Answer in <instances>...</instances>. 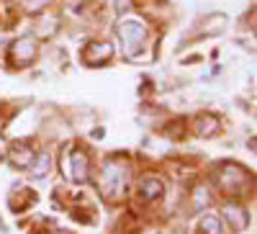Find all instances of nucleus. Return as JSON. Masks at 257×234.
Segmentation results:
<instances>
[{"instance_id": "f257e3e1", "label": "nucleus", "mask_w": 257, "mask_h": 234, "mask_svg": "<svg viewBox=\"0 0 257 234\" xmlns=\"http://www.w3.org/2000/svg\"><path fill=\"white\" fill-rule=\"evenodd\" d=\"M118 39H121V47H123L126 57H139V52L144 49L147 29L139 21H121L118 24Z\"/></svg>"}, {"instance_id": "f03ea898", "label": "nucleus", "mask_w": 257, "mask_h": 234, "mask_svg": "<svg viewBox=\"0 0 257 234\" xmlns=\"http://www.w3.org/2000/svg\"><path fill=\"white\" fill-rule=\"evenodd\" d=\"M126 167L118 162V160H111V162H105L103 167V173H100V190L108 198H118L123 193V188H126Z\"/></svg>"}, {"instance_id": "7ed1b4c3", "label": "nucleus", "mask_w": 257, "mask_h": 234, "mask_svg": "<svg viewBox=\"0 0 257 234\" xmlns=\"http://www.w3.org/2000/svg\"><path fill=\"white\" fill-rule=\"evenodd\" d=\"M247 183V173L242 167H234V165H229V167H224L221 170V188L224 190H229V193H234V196H239V190H242V185Z\"/></svg>"}, {"instance_id": "20e7f679", "label": "nucleus", "mask_w": 257, "mask_h": 234, "mask_svg": "<svg viewBox=\"0 0 257 234\" xmlns=\"http://www.w3.org/2000/svg\"><path fill=\"white\" fill-rule=\"evenodd\" d=\"M34 57H36V44H34L31 39H21V41H16L13 49H11V59H13V65H16V67H26V65H31Z\"/></svg>"}, {"instance_id": "39448f33", "label": "nucleus", "mask_w": 257, "mask_h": 234, "mask_svg": "<svg viewBox=\"0 0 257 234\" xmlns=\"http://www.w3.org/2000/svg\"><path fill=\"white\" fill-rule=\"evenodd\" d=\"M67 175L75 183L88 180V155L85 152H72L70 155V165H67Z\"/></svg>"}, {"instance_id": "423d86ee", "label": "nucleus", "mask_w": 257, "mask_h": 234, "mask_svg": "<svg viewBox=\"0 0 257 234\" xmlns=\"http://www.w3.org/2000/svg\"><path fill=\"white\" fill-rule=\"evenodd\" d=\"M111 57V47L105 44V41H93V44L82 52V59H85V65H103L105 59Z\"/></svg>"}, {"instance_id": "0eeeda50", "label": "nucleus", "mask_w": 257, "mask_h": 234, "mask_svg": "<svg viewBox=\"0 0 257 234\" xmlns=\"http://www.w3.org/2000/svg\"><path fill=\"white\" fill-rule=\"evenodd\" d=\"M34 157H36V155L31 152L29 144H16L13 150H11V162H13L16 167H31Z\"/></svg>"}, {"instance_id": "6e6552de", "label": "nucleus", "mask_w": 257, "mask_h": 234, "mask_svg": "<svg viewBox=\"0 0 257 234\" xmlns=\"http://www.w3.org/2000/svg\"><path fill=\"white\" fill-rule=\"evenodd\" d=\"M224 214H226V219L231 221V226L234 229H244L247 226V214L239 208V206H234V203H229L226 208H224Z\"/></svg>"}, {"instance_id": "1a4fd4ad", "label": "nucleus", "mask_w": 257, "mask_h": 234, "mask_svg": "<svg viewBox=\"0 0 257 234\" xmlns=\"http://www.w3.org/2000/svg\"><path fill=\"white\" fill-rule=\"evenodd\" d=\"M139 190H142V198H147V201H152V198H157L160 193H162V183L160 180H142V185H139Z\"/></svg>"}, {"instance_id": "9d476101", "label": "nucleus", "mask_w": 257, "mask_h": 234, "mask_svg": "<svg viewBox=\"0 0 257 234\" xmlns=\"http://www.w3.org/2000/svg\"><path fill=\"white\" fill-rule=\"evenodd\" d=\"M34 160H36V165L31 167V175L34 178H44L49 173V162H52L49 155H41V157H34Z\"/></svg>"}, {"instance_id": "9b49d317", "label": "nucleus", "mask_w": 257, "mask_h": 234, "mask_svg": "<svg viewBox=\"0 0 257 234\" xmlns=\"http://www.w3.org/2000/svg\"><path fill=\"white\" fill-rule=\"evenodd\" d=\"M201 234H224L221 231V221L216 216H206L201 221Z\"/></svg>"}, {"instance_id": "f8f14e48", "label": "nucleus", "mask_w": 257, "mask_h": 234, "mask_svg": "<svg viewBox=\"0 0 257 234\" xmlns=\"http://www.w3.org/2000/svg\"><path fill=\"white\" fill-rule=\"evenodd\" d=\"M216 126H219V121L213 116H201L198 119V134H213L211 129H216Z\"/></svg>"}, {"instance_id": "ddd939ff", "label": "nucleus", "mask_w": 257, "mask_h": 234, "mask_svg": "<svg viewBox=\"0 0 257 234\" xmlns=\"http://www.w3.org/2000/svg\"><path fill=\"white\" fill-rule=\"evenodd\" d=\"M47 3H49V0H24V6H26L29 11H41Z\"/></svg>"}, {"instance_id": "4468645a", "label": "nucleus", "mask_w": 257, "mask_h": 234, "mask_svg": "<svg viewBox=\"0 0 257 234\" xmlns=\"http://www.w3.org/2000/svg\"><path fill=\"white\" fill-rule=\"evenodd\" d=\"M116 11H128V8H132V0H116Z\"/></svg>"}]
</instances>
